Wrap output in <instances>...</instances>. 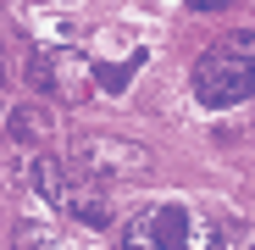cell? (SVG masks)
I'll list each match as a JSON object with an SVG mask.
<instances>
[{"mask_svg":"<svg viewBox=\"0 0 255 250\" xmlns=\"http://www.w3.org/2000/svg\"><path fill=\"white\" fill-rule=\"evenodd\" d=\"M33 189L45 195L61 217H72V223H83V228H95V234H106V228H111V200L100 195V178L72 173L67 161L39 156V161H33Z\"/></svg>","mask_w":255,"mask_h":250,"instance_id":"cell-2","label":"cell"},{"mask_svg":"<svg viewBox=\"0 0 255 250\" xmlns=\"http://www.w3.org/2000/svg\"><path fill=\"white\" fill-rule=\"evenodd\" d=\"M217 250H255V223H222L217 228Z\"/></svg>","mask_w":255,"mask_h":250,"instance_id":"cell-9","label":"cell"},{"mask_svg":"<svg viewBox=\"0 0 255 250\" xmlns=\"http://www.w3.org/2000/svg\"><path fill=\"white\" fill-rule=\"evenodd\" d=\"M72 161H78V173H89V178H133L150 167V156L139 145H128L117 134H83L72 145Z\"/></svg>","mask_w":255,"mask_h":250,"instance_id":"cell-4","label":"cell"},{"mask_svg":"<svg viewBox=\"0 0 255 250\" xmlns=\"http://www.w3.org/2000/svg\"><path fill=\"white\" fill-rule=\"evenodd\" d=\"M89 89H95V61L83 56V50H72V45H56L50 50V95L83 100Z\"/></svg>","mask_w":255,"mask_h":250,"instance_id":"cell-5","label":"cell"},{"mask_svg":"<svg viewBox=\"0 0 255 250\" xmlns=\"http://www.w3.org/2000/svg\"><path fill=\"white\" fill-rule=\"evenodd\" d=\"M6 122V134H11V145H22V150H33V145H45L56 128H50V117L39 111V106H17V111H6L0 117Z\"/></svg>","mask_w":255,"mask_h":250,"instance_id":"cell-6","label":"cell"},{"mask_svg":"<svg viewBox=\"0 0 255 250\" xmlns=\"http://www.w3.org/2000/svg\"><path fill=\"white\" fill-rule=\"evenodd\" d=\"M0 117H6V100H0Z\"/></svg>","mask_w":255,"mask_h":250,"instance_id":"cell-11","label":"cell"},{"mask_svg":"<svg viewBox=\"0 0 255 250\" xmlns=\"http://www.w3.org/2000/svg\"><path fill=\"white\" fill-rule=\"evenodd\" d=\"M222 6H233V0H189V11H222Z\"/></svg>","mask_w":255,"mask_h":250,"instance_id":"cell-10","label":"cell"},{"mask_svg":"<svg viewBox=\"0 0 255 250\" xmlns=\"http://www.w3.org/2000/svg\"><path fill=\"white\" fill-rule=\"evenodd\" d=\"M139 61H144V50H133V56H128V61H117V67H95V83H100V89H111V95H122L128 89V78H133L139 72Z\"/></svg>","mask_w":255,"mask_h":250,"instance_id":"cell-8","label":"cell"},{"mask_svg":"<svg viewBox=\"0 0 255 250\" xmlns=\"http://www.w3.org/2000/svg\"><path fill=\"white\" fill-rule=\"evenodd\" d=\"M255 95V33H222L200 61H194V100L205 111H228Z\"/></svg>","mask_w":255,"mask_h":250,"instance_id":"cell-1","label":"cell"},{"mask_svg":"<svg viewBox=\"0 0 255 250\" xmlns=\"http://www.w3.org/2000/svg\"><path fill=\"white\" fill-rule=\"evenodd\" d=\"M122 250H217V223L194 217L189 206H144L122 228Z\"/></svg>","mask_w":255,"mask_h":250,"instance_id":"cell-3","label":"cell"},{"mask_svg":"<svg viewBox=\"0 0 255 250\" xmlns=\"http://www.w3.org/2000/svg\"><path fill=\"white\" fill-rule=\"evenodd\" d=\"M17 250H72L67 245V234L56 228V223H17Z\"/></svg>","mask_w":255,"mask_h":250,"instance_id":"cell-7","label":"cell"}]
</instances>
